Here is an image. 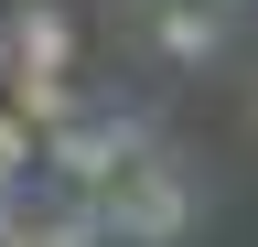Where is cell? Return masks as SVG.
<instances>
[{"mask_svg": "<svg viewBox=\"0 0 258 247\" xmlns=\"http://www.w3.org/2000/svg\"><path fill=\"white\" fill-rule=\"evenodd\" d=\"M97 226L118 247H183L194 236V183L161 161V150H140V161H118L97 183Z\"/></svg>", "mask_w": 258, "mask_h": 247, "instance_id": "6da1fadb", "label": "cell"}, {"mask_svg": "<svg viewBox=\"0 0 258 247\" xmlns=\"http://www.w3.org/2000/svg\"><path fill=\"white\" fill-rule=\"evenodd\" d=\"M151 150V118H64V129H43V150H32V183H54V194H97L118 161H140Z\"/></svg>", "mask_w": 258, "mask_h": 247, "instance_id": "7a4b0ae2", "label": "cell"}, {"mask_svg": "<svg viewBox=\"0 0 258 247\" xmlns=\"http://www.w3.org/2000/svg\"><path fill=\"white\" fill-rule=\"evenodd\" d=\"M226 33H237V22H226V11H205V0H151V43L172 54V65H215V54H226Z\"/></svg>", "mask_w": 258, "mask_h": 247, "instance_id": "3957f363", "label": "cell"}, {"mask_svg": "<svg viewBox=\"0 0 258 247\" xmlns=\"http://www.w3.org/2000/svg\"><path fill=\"white\" fill-rule=\"evenodd\" d=\"M0 33H11V75H43V86H54L64 65H76V22H64L54 0H32L22 22H0Z\"/></svg>", "mask_w": 258, "mask_h": 247, "instance_id": "277c9868", "label": "cell"}, {"mask_svg": "<svg viewBox=\"0 0 258 247\" xmlns=\"http://www.w3.org/2000/svg\"><path fill=\"white\" fill-rule=\"evenodd\" d=\"M32 150H43V129H32V118H11V108H0V204H11L22 183H32Z\"/></svg>", "mask_w": 258, "mask_h": 247, "instance_id": "5b68a950", "label": "cell"}, {"mask_svg": "<svg viewBox=\"0 0 258 247\" xmlns=\"http://www.w3.org/2000/svg\"><path fill=\"white\" fill-rule=\"evenodd\" d=\"M0 97H11V33H0Z\"/></svg>", "mask_w": 258, "mask_h": 247, "instance_id": "8992f818", "label": "cell"}, {"mask_svg": "<svg viewBox=\"0 0 258 247\" xmlns=\"http://www.w3.org/2000/svg\"><path fill=\"white\" fill-rule=\"evenodd\" d=\"M205 11H226V22H237V11H247V0H205Z\"/></svg>", "mask_w": 258, "mask_h": 247, "instance_id": "52a82bcc", "label": "cell"}]
</instances>
